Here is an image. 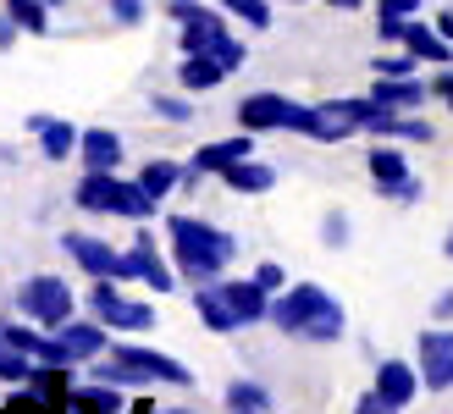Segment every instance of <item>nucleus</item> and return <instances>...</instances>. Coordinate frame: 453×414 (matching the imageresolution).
<instances>
[{
	"label": "nucleus",
	"instance_id": "23",
	"mask_svg": "<svg viewBox=\"0 0 453 414\" xmlns=\"http://www.w3.org/2000/svg\"><path fill=\"white\" fill-rule=\"evenodd\" d=\"M371 100L398 105V111H415V105H426V83H415V78H376Z\"/></svg>",
	"mask_w": 453,
	"mask_h": 414
},
{
	"label": "nucleus",
	"instance_id": "34",
	"mask_svg": "<svg viewBox=\"0 0 453 414\" xmlns=\"http://www.w3.org/2000/svg\"><path fill=\"white\" fill-rule=\"evenodd\" d=\"M155 117H166V122H188L194 111H188V100H177V95H155Z\"/></svg>",
	"mask_w": 453,
	"mask_h": 414
},
{
	"label": "nucleus",
	"instance_id": "12",
	"mask_svg": "<svg viewBox=\"0 0 453 414\" xmlns=\"http://www.w3.org/2000/svg\"><path fill=\"white\" fill-rule=\"evenodd\" d=\"M288 105L282 95H243L238 100V127L243 133H271V127H288Z\"/></svg>",
	"mask_w": 453,
	"mask_h": 414
},
{
	"label": "nucleus",
	"instance_id": "30",
	"mask_svg": "<svg viewBox=\"0 0 453 414\" xmlns=\"http://www.w3.org/2000/svg\"><path fill=\"white\" fill-rule=\"evenodd\" d=\"M415 66H420V56L403 50V56H376L371 73H376V78H415Z\"/></svg>",
	"mask_w": 453,
	"mask_h": 414
},
{
	"label": "nucleus",
	"instance_id": "9",
	"mask_svg": "<svg viewBox=\"0 0 453 414\" xmlns=\"http://www.w3.org/2000/svg\"><path fill=\"white\" fill-rule=\"evenodd\" d=\"M415 371H420V387L426 393H448L453 387V326H432L420 332V349H415Z\"/></svg>",
	"mask_w": 453,
	"mask_h": 414
},
{
	"label": "nucleus",
	"instance_id": "51",
	"mask_svg": "<svg viewBox=\"0 0 453 414\" xmlns=\"http://www.w3.org/2000/svg\"><path fill=\"white\" fill-rule=\"evenodd\" d=\"M293 6H299V0H293Z\"/></svg>",
	"mask_w": 453,
	"mask_h": 414
},
{
	"label": "nucleus",
	"instance_id": "28",
	"mask_svg": "<svg viewBox=\"0 0 453 414\" xmlns=\"http://www.w3.org/2000/svg\"><path fill=\"white\" fill-rule=\"evenodd\" d=\"M226 17L249 22V28H271V0H216Z\"/></svg>",
	"mask_w": 453,
	"mask_h": 414
},
{
	"label": "nucleus",
	"instance_id": "4",
	"mask_svg": "<svg viewBox=\"0 0 453 414\" xmlns=\"http://www.w3.org/2000/svg\"><path fill=\"white\" fill-rule=\"evenodd\" d=\"M95 381H111V387H188V364H177L166 354H150V349H133V342H117V349H105L100 364H95Z\"/></svg>",
	"mask_w": 453,
	"mask_h": 414
},
{
	"label": "nucleus",
	"instance_id": "50",
	"mask_svg": "<svg viewBox=\"0 0 453 414\" xmlns=\"http://www.w3.org/2000/svg\"><path fill=\"white\" fill-rule=\"evenodd\" d=\"M166 6H177V0H166Z\"/></svg>",
	"mask_w": 453,
	"mask_h": 414
},
{
	"label": "nucleus",
	"instance_id": "20",
	"mask_svg": "<svg viewBox=\"0 0 453 414\" xmlns=\"http://www.w3.org/2000/svg\"><path fill=\"white\" fill-rule=\"evenodd\" d=\"M155 211H161V199H155L150 188H144V182L139 177H117V211H111V216H127V221H150Z\"/></svg>",
	"mask_w": 453,
	"mask_h": 414
},
{
	"label": "nucleus",
	"instance_id": "46",
	"mask_svg": "<svg viewBox=\"0 0 453 414\" xmlns=\"http://www.w3.org/2000/svg\"><path fill=\"white\" fill-rule=\"evenodd\" d=\"M442 255H448V260H453V226H448V243H442Z\"/></svg>",
	"mask_w": 453,
	"mask_h": 414
},
{
	"label": "nucleus",
	"instance_id": "18",
	"mask_svg": "<svg viewBox=\"0 0 453 414\" xmlns=\"http://www.w3.org/2000/svg\"><path fill=\"white\" fill-rule=\"evenodd\" d=\"M127 255L139 260V276H144L155 293H172V288H177V276H172V265H166L161 255H155V238H150V233L133 238V243H127Z\"/></svg>",
	"mask_w": 453,
	"mask_h": 414
},
{
	"label": "nucleus",
	"instance_id": "42",
	"mask_svg": "<svg viewBox=\"0 0 453 414\" xmlns=\"http://www.w3.org/2000/svg\"><path fill=\"white\" fill-rule=\"evenodd\" d=\"M420 194H426V182H420V177H410V182H403V194H398V199H403V204H415Z\"/></svg>",
	"mask_w": 453,
	"mask_h": 414
},
{
	"label": "nucleus",
	"instance_id": "44",
	"mask_svg": "<svg viewBox=\"0 0 453 414\" xmlns=\"http://www.w3.org/2000/svg\"><path fill=\"white\" fill-rule=\"evenodd\" d=\"M437 34H442V39L453 44V12H437Z\"/></svg>",
	"mask_w": 453,
	"mask_h": 414
},
{
	"label": "nucleus",
	"instance_id": "45",
	"mask_svg": "<svg viewBox=\"0 0 453 414\" xmlns=\"http://www.w3.org/2000/svg\"><path fill=\"white\" fill-rule=\"evenodd\" d=\"M326 6H332V12H359L365 0H326Z\"/></svg>",
	"mask_w": 453,
	"mask_h": 414
},
{
	"label": "nucleus",
	"instance_id": "47",
	"mask_svg": "<svg viewBox=\"0 0 453 414\" xmlns=\"http://www.w3.org/2000/svg\"><path fill=\"white\" fill-rule=\"evenodd\" d=\"M150 414H194V409H150Z\"/></svg>",
	"mask_w": 453,
	"mask_h": 414
},
{
	"label": "nucleus",
	"instance_id": "29",
	"mask_svg": "<svg viewBox=\"0 0 453 414\" xmlns=\"http://www.w3.org/2000/svg\"><path fill=\"white\" fill-rule=\"evenodd\" d=\"M0 337H6L17 354H28V359H39V349H44V337L34 332V320H22V326H6V320H0Z\"/></svg>",
	"mask_w": 453,
	"mask_h": 414
},
{
	"label": "nucleus",
	"instance_id": "43",
	"mask_svg": "<svg viewBox=\"0 0 453 414\" xmlns=\"http://www.w3.org/2000/svg\"><path fill=\"white\" fill-rule=\"evenodd\" d=\"M432 88H437V95L453 105V73H437V83H432Z\"/></svg>",
	"mask_w": 453,
	"mask_h": 414
},
{
	"label": "nucleus",
	"instance_id": "3",
	"mask_svg": "<svg viewBox=\"0 0 453 414\" xmlns=\"http://www.w3.org/2000/svg\"><path fill=\"white\" fill-rule=\"evenodd\" d=\"M177 28H183V56H216L226 73L243 66V44L226 28V12L221 6H199V0H177L172 6Z\"/></svg>",
	"mask_w": 453,
	"mask_h": 414
},
{
	"label": "nucleus",
	"instance_id": "14",
	"mask_svg": "<svg viewBox=\"0 0 453 414\" xmlns=\"http://www.w3.org/2000/svg\"><path fill=\"white\" fill-rule=\"evenodd\" d=\"M420 393V371L415 364H403V359H381V371H376V398L381 403H393V409H403Z\"/></svg>",
	"mask_w": 453,
	"mask_h": 414
},
{
	"label": "nucleus",
	"instance_id": "5",
	"mask_svg": "<svg viewBox=\"0 0 453 414\" xmlns=\"http://www.w3.org/2000/svg\"><path fill=\"white\" fill-rule=\"evenodd\" d=\"M111 326H100V320H66V326H56V337H44V349H39V364H56V371H73V364H88V359H100L111 349Z\"/></svg>",
	"mask_w": 453,
	"mask_h": 414
},
{
	"label": "nucleus",
	"instance_id": "11",
	"mask_svg": "<svg viewBox=\"0 0 453 414\" xmlns=\"http://www.w3.org/2000/svg\"><path fill=\"white\" fill-rule=\"evenodd\" d=\"M221 298L226 310H233L238 326H255V320H271V293L249 276V282H221Z\"/></svg>",
	"mask_w": 453,
	"mask_h": 414
},
{
	"label": "nucleus",
	"instance_id": "31",
	"mask_svg": "<svg viewBox=\"0 0 453 414\" xmlns=\"http://www.w3.org/2000/svg\"><path fill=\"white\" fill-rule=\"evenodd\" d=\"M226 403H233V409H265L271 398H265L260 381H233V387H226Z\"/></svg>",
	"mask_w": 453,
	"mask_h": 414
},
{
	"label": "nucleus",
	"instance_id": "16",
	"mask_svg": "<svg viewBox=\"0 0 453 414\" xmlns=\"http://www.w3.org/2000/svg\"><path fill=\"white\" fill-rule=\"evenodd\" d=\"M73 204L78 211H95V216H111L117 211V172H83Z\"/></svg>",
	"mask_w": 453,
	"mask_h": 414
},
{
	"label": "nucleus",
	"instance_id": "22",
	"mask_svg": "<svg viewBox=\"0 0 453 414\" xmlns=\"http://www.w3.org/2000/svg\"><path fill=\"white\" fill-rule=\"evenodd\" d=\"M194 310H199V320H205L211 332H238V320H233V310H226V298H221V282H199Z\"/></svg>",
	"mask_w": 453,
	"mask_h": 414
},
{
	"label": "nucleus",
	"instance_id": "19",
	"mask_svg": "<svg viewBox=\"0 0 453 414\" xmlns=\"http://www.w3.org/2000/svg\"><path fill=\"white\" fill-rule=\"evenodd\" d=\"M177 83L188 88V95H205V88H221L226 83V66L216 56H183V66H177Z\"/></svg>",
	"mask_w": 453,
	"mask_h": 414
},
{
	"label": "nucleus",
	"instance_id": "40",
	"mask_svg": "<svg viewBox=\"0 0 453 414\" xmlns=\"http://www.w3.org/2000/svg\"><path fill=\"white\" fill-rule=\"evenodd\" d=\"M17 22H12V12H0V50H12V44H17Z\"/></svg>",
	"mask_w": 453,
	"mask_h": 414
},
{
	"label": "nucleus",
	"instance_id": "49",
	"mask_svg": "<svg viewBox=\"0 0 453 414\" xmlns=\"http://www.w3.org/2000/svg\"><path fill=\"white\" fill-rule=\"evenodd\" d=\"M44 6H61V0H44Z\"/></svg>",
	"mask_w": 453,
	"mask_h": 414
},
{
	"label": "nucleus",
	"instance_id": "21",
	"mask_svg": "<svg viewBox=\"0 0 453 414\" xmlns=\"http://www.w3.org/2000/svg\"><path fill=\"white\" fill-rule=\"evenodd\" d=\"M221 182H226L233 194H265L271 182H277V172H271L265 160L249 155V160H238V166H226V172H221Z\"/></svg>",
	"mask_w": 453,
	"mask_h": 414
},
{
	"label": "nucleus",
	"instance_id": "32",
	"mask_svg": "<svg viewBox=\"0 0 453 414\" xmlns=\"http://www.w3.org/2000/svg\"><path fill=\"white\" fill-rule=\"evenodd\" d=\"M321 243H326V249H343V243H349V216H343V211H332V216L321 221Z\"/></svg>",
	"mask_w": 453,
	"mask_h": 414
},
{
	"label": "nucleus",
	"instance_id": "35",
	"mask_svg": "<svg viewBox=\"0 0 453 414\" xmlns=\"http://www.w3.org/2000/svg\"><path fill=\"white\" fill-rule=\"evenodd\" d=\"M403 22H410V17H376L381 44H403Z\"/></svg>",
	"mask_w": 453,
	"mask_h": 414
},
{
	"label": "nucleus",
	"instance_id": "13",
	"mask_svg": "<svg viewBox=\"0 0 453 414\" xmlns=\"http://www.w3.org/2000/svg\"><path fill=\"white\" fill-rule=\"evenodd\" d=\"M365 166H371V182H376L381 199H398L403 182H410V160H403L393 144H376V150L365 155Z\"/></svg>",
	"mask_w": 453,
	"mask_h": 414
},
{
	"label": "nucleus",
	"instance_id": "41",
	"mask_svg": "<svg viewBox=\"0 0 453 414\" xmlns=\"http://www.w3.org/2000/svg\"><path fill=\"white\" fill-rule=\"evenodd\" d=\"M432 315H437V320H453V288H442V293H437V304H432Z\"/></svg>",
	"mask_w": 453,
	"mask_h": 414
},
{
	"label": "nucleus",
	"instance_id": "2",
	"mask_svg": "<svg viewBox=\"0 0 453 414\" xmlns=\"http://www.w3.org/2000/svg\"><path fill=\"white\" fill-rule=\"evenodd\" d=\"M166 238H172L177 271H183L188 282H221L226 260L238 255L233 233H221V226L199 221V216H172V221H166Z\"/></svg>",
	"mask_w": 453,
	"mask_h": 414
},
{
	"label": "nucleus",
	"instance_id": "27",
	"mask_svg": "<svg viewBox=\"0 0 453 414\" xmlns=\"http://www.w3.org/2000/svg\"><path fill=\"white\" fill-rule=\"evenodd\" d=\"M6 12L22 34H50V6L44 0H6Z\"/></svg>",
	"mask_w": 453,
	"mask_h": 414
},
{
	"label": "nucleus",
	"instance_id": "15",
	"mask_svg": "<svg viewBox=\"0 0 453 414\" xmlns=\"http://www.w3.org/2000/svg\"><path fill=\"white\" fill-rule=\"evenodd\" d=\"M78 160H83V172H117L122 138L111 133V127H88V133L78 138Z\"/></svg>",
	"mask_w": 453,
	"mask_h": 414
},
{
	"label": "nucleus",
	"instance_id": "8",
	"mask_svg": "<svg viewBox=\"0 0 453 414\" xmlns=\"http://www.w3.org/2000/svg\"><path fill=\"white\" fill-rule=\"evenodd\" d=\"M61 249H66V255H73L88 276H111V282H133V276H139V260H133V255H117V249H111L105 238L66 233V238H61ZM139 282H144V276H139Z\"/></svg>",
	"mask_w": 453,
	"mask_h": 414
},
{
	"label": "nucleus",
	"instance_id": "38",
	"mask_svg": "<svg viewBox=\"0 0 453 414\" xmlns=\"http://www.w3.org/2000/svg\"><path fill=\"white\" fill-rule=\"evenodd\" d=\"M354 414H398V409H393V403H381L376 393H365V398L354 403Z\"/></svg>",
	"mask_w": 453,
	"mask_h": 414
},
{
	"label": "nucleus",
	"instance_id": "24",
	"mask_svg": "<svg viewBox=\"0 0 453 414\" xmlns=\"http://www.w3.org/2000/svg\"><path fill=\"white\" fill-rule=\"evenodd\" d=\"M66 398L83 403L88 414H122V387H111V381H100V387H66Z\"/></svg>",
	"mask_w": 453,
	"mask_h": 414
},
{
	"label": "nucleus",
	"instance_id": "36",
	"mask_svg": "<svg viewBox=\"0 0 453 414\" xmlns=\"http://www.w3.org/2000/svg\"><path fill=\"white\" fill-rule=\"evenodd\" d=\"M255 282H260L265 293H282V288H288V276H282V265H271V260H265V265L255 271Z\"/></svg>",
	"mask_w": 453,
	"mask_h": 414
},
{
	"label": "nucleus",
	"instance_id": "6",
	"mask_svg": "<svg viewBox=\"0 0 453 414\" xmlns=\"http://www.w3.org/2000/svg\"><path fill=\"white\" fill-rule=\"evenodd\" d=\"M17 310H22V320L56 332V326H66V320L78 315V293L66 288L61 276H28V282L17 288Z\"/></svg>",
	"mask_w": 453,
	"mask_h": 414
},
{
	"label": "nucleus",
	"instance_id": "1",
	"mask_svg": "<svg viewBox=\"0 0 453 414\" xmlns=\"http://www.w3.org/2000/svg\"><path fill=\"white\" fill-rule=\"evenodd\" d=\"M271 326L282 337H304V342H337L343 337V304L315 288V282H299V288H282L271 298Z\"/></svg>",
	"mask_w": 453,
	"mask_h": 414
},
{
	"label": "nucleus",
	"instance_id": "26",
	"mask_svg": "<svg viewBox=\"0 0 453 414\" xmlns=\"http://www.w3.org/2000/svg\"><path fill=\"white\" fill-rule=\"evenodd\" d=\"M139 182H144V188L166 204V194L177 188V182H183V166H177V160H150V166L139 172Z\"/></svg>",
	"mask_w": 453,
	"mask_h": 414
},
{
	"label": "nucleus",
	"instance_id": "25",
	"mask_svg": "<svg viewBox=\"0 0 453 414\" xmlns=\"http://www.w3.org/2000/svg\"><path fill=\"white\" fill-rule=\"evenodd\" d=\"M78 138H83V133H78L73 122H56V117H50V122H44V133H39V150H44V160H66V155L78 150Z\"/></svg>",
	"mask_w": 453,
	"mask_h": 414
},
{
	"label": "nucleus",
	"instance_id": "33",
	"mask_svg": "<svg viewBox=\"0 0 453 414\" xmlns=\"http://www.w3.org/2000/svg\"><path fill=\"white\" fill-rule=\"evenodd\" d=\"M105 6H111V17H117L122 28H139L144 22V0H105Z\"/></svg>",
	"mask_w": 453,
	"mask_h": 414
},
{
	"label": "nucleus",
	"instance_id": "37",
	"mask_svg": "<svg viewBox=\"0 0 453 414\" xmlns=\"http://www.w3.org/2000/svg\"><path fill=\"white\" fill-rule=\"evenodd\" d=\"M420 0H376V17H415Z\"/></svg>",
	"mask_w": 453,
	"mask_h": 414
},
{
	"label": "nucleus",
	"instance_id": "17",
	"mask_svg": "<svg viewBox=\"0 0 453 414\" xmlns=\"http://www.w3.org/2000/svg\"><path fill=\"white\" fill-rule=\"evenodd\" d=\"M403 50L410 56H420V61H432V66H448L453 61V44L437 34V28H426V22H403Z\"/></svg>",
	"mask_w": 453,
	"mask_h": 414
},
{
	"label": "nucleus",
	"instance_id": "7",
	"mask_svg": "<svg viewBox=\"0 0 453 414\" xmlns=\"http://www.w3.org/2000/svg\"><path fill=\"white\" fill-rule=\"evenodd\" d=\"M88 310H95V320L111 326V332H150L155 326V310L150 304H133L127 293H117L111 276H95V288H88Z\"/></svg>",
	"mask_w": 453,
	"mask_h": 414
},
{
	"label": "nucleus",
	"instance_id": "10",
	"mask_svg": "<svg viewBox=\"0 0 453 414\" xmlns=\"http://www.w3.org/2000/svg\"><path fill=\"white\" fill-rule=\"evenodd\" d=\"M255 155V133H238V138H211V144H199L194 160H188V177H221L226 166H238V160Z\"/></svg>",
	"mask_w": 453,
	"mask_h": 414
},
{
	"label": "nucleus",
	"instance_id": "39",
	"mask_svg": "<svg viewBox=\"0 0 453 414\" xmlns=\"http://www.w3.org/2000/svg\"><path fill=\"white\" fill-rule=\"evenodd\" d=\"M0 414H50V409H44L39 398H12L6 409H0Z\"/></svg>",
	"mask_w": 453,
	"mask_h": 414
},
{
	"label": "nucleus",
	"instance_id": "48",
	"mask_svg": "<svg viewBox=\"0 0 453 414\" xmlns=\"http://www.w3.org/2000/svg\"><path fill=\"white\" fill-rule=\"evenodd\" d=\"M233 414H265V409H233Z\"/></svg>",
	"mask_w": 453,
	"mask_h": 414
}]
</instances>
